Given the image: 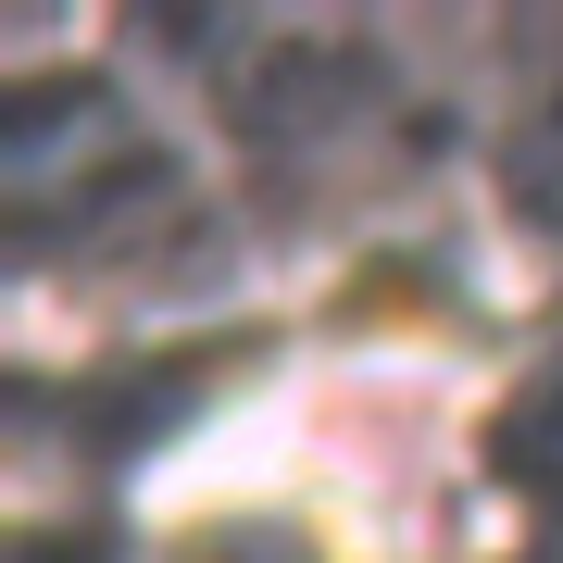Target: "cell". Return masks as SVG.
Returning a JSON list of instances; mask_svg holds the SVG:
<instances>
[]
</instances>
